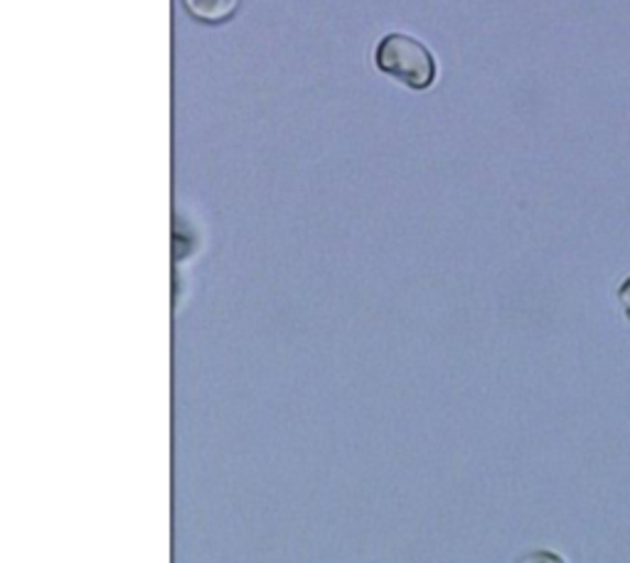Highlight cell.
<instances>
[{"instance_id": "obj_1", "label": "cell", "mask_w": 630, "mask_h": 563, "mask_svg": "<svg viewBox=\"0 0 630 563\" xmlns=\"http://www.w3.org/2000/svg\"><path fill=\"white\" fill-rule=\"evenodd\" d=\"M375 65L409 89H429L436 79V59L429 47L405 33H389L377 43Z\"/></svg>"}, {"instance_id": "obj_3", "label": "cell", "mask_w": 630, "mask_h": 563, "mask_svg": "<svg viewBox=\"0 0 630 563\" xmlns=\"http://www.w3.org/2000/svg\"><path fill=\"white\" fill-rule=\"evenodd\" d=\"M518 563H564V559L552 554V551H530Z\"/></svg>"}, {"instance_id": "obj_2", "label": "cell", "mask_w": 630, "mask_h": 563, "mask_svg": "<svg viewBox=\"0 0 630 563\" xmlns=\"http://www.w3.org/2000/svg\"><path fill=\"white\" fill-rule=\"evenodd\" d=\"M185 10L202 23H224L240 10V3L236 0H198V3L185 0Z\"/></svg>"}, {"instance_id": "obj_4", "label": "cell", "mask_w": 630, "mask_h": 563, "mask_svg": "<svg viewBox=\"0 0 630 563\" xmlns=\"http://www.w3.org/2000/svg\"><path fill=\"white\" fill-rule=\"evenodd\" d=\"M618 300H621V306H623L626 316L630 320V276L623 280L621 288H618Z\"/></svg>"}]
</instances>
